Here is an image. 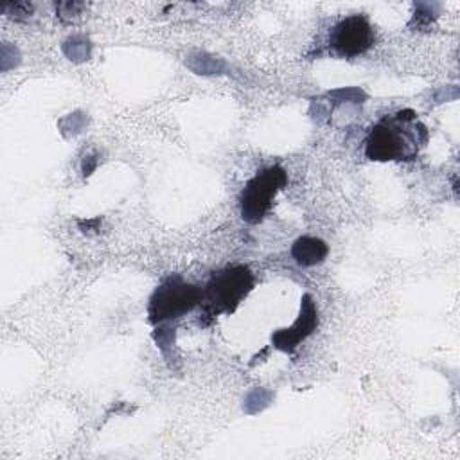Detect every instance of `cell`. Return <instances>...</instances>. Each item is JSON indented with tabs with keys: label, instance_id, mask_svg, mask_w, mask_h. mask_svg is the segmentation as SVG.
<instances>
[{
	"label": "cell",
	"instance_id": "obj_1",
	"mask_svg": "<svg viewBox=\"0 0 460 460\" xmlns=\"http://www.w3.org/2000/svg\"><path fill=\"white\" fill-rule=\"evenodd\" d=\"M428 128L410 108L383 115L368 131L365 155L376 162H410L428 144Z\"/></svg>",
	"mask_w": 460,
	"mask_h": 460
},
{
	"label": "cell",
	"instance_id": "obj_2",
	"mask_svg": "<svg viewBox=\"0 0 460 460\" xmlns=\"http://www.w3.org/2000/svg\"><path fill=\"white\" fill-rule=\"evenodd\" d=\"M252 288L253 273L243 264L226 266L212 273L205 288H201V318L214 320L219 314L234 313Z\"/></svg>",
	"mask_w": 460,
	"mask_h": 460
},
{
	"label": "cell",
	"instance_id": "obj_3",
	"mask_svg": "<svg viewBox=\"0 0 460 460\" xmlns=\"http://www.w3.org/2000/svg\"><path fill=\"white\" fill-rule=\"evenodd\" d=\"M201 302V288L185 282L181 277H167L151 295L147 316L153 323L181 318Z\"/></svg>",
	"mask_w": 460,
	"mask_h": 460
},
{
	"label": "cell",
	"instance_id": "obj_4",
	"mask_svg": "<svg viewBox=\"0 0 460 460\" xmlns=\"http://www.w3.org/2000/svg\"><path fill=\"white\" fill-rule=\"evenodd\" d=\"M286 183L288 174L280 165H271L255 172L244 183L239 196L241 217L250 225L262 221L268 210L271 208L277 192L284 189Z\"/></svg>",
	"mask_w": 460,
	"mask_h": 460
},
{
	"label": "cell",
	"instance_id": "obj_5",
	"mask_svg": "<svg viewBox=\"0 0 460 460\" xmlns=\"http://www.w3.org/2000/svg\"><path fill=\"white\" fill-rule=\"evenodd\" d=\"M374 45V29L361 14L340 20L329 32L327 49L334 58H356Z\"/></svg>",
	"mask_w": 460,
	"mask_h": 460
},
{
	"label": "cell",
	"instance_id": "obj_6",
	"mask_svg": "<svg viewBox=\"0 0 460 460\" xmlns=\"http://www.w3.org/2000/svg\"><path fill=\"white\" fill-rule=\"evenodd\" d=\"M318 325V313L311 295H304L298 318L286 329H279L271 336V343L284 352H293Z\"/></svg>",
	"mask_w": 460,
	"mask_h": 460
},
{
	"label": "cell",
	"instance_id": "obj_7",
	"mask_svg": "<svg viewBox=\"0 0 460 460\" xmlns=\"http://www.w3.org/2000/svg\"><path fill=\"white\" fill-rule=\"evenodd\" d=\"M291 255L300 266H314L325 259L327 244L322 239L304 235L295 241L291 248Z\"/></svg>",
	"mask_w": 460,
	"mask_h": 460
}]
</instances>
